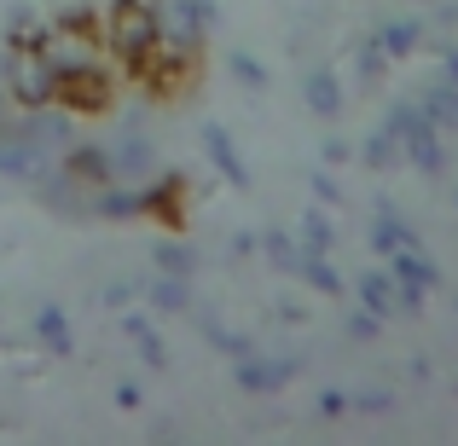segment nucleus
<instances>
[{
    "label": "nucleus",
    "mask_w": 458,
    "mask_h": 446,
    "mask_svg": "<svg viewBox=\"0 0 458 446\" xmlns=\"http://www.w3.org/2000/svg\"><path fill=\"white\" fill-rule=\"evenodd\" d=\"M99 46H105V64L140 88V76H146L157 64V53H163L157 18H151L146 0H111V6L99 12Z\"/></svg>",
    "instance_id": "1"
},
{
    "label": "nucleus",
    "mask_w": 458,
    "mask_h": 446,
    "mask_svg": "<svg viewBox=\"0 0 458 446\" xmlns=\"http://www.w3.org/2000/svg\"><path fill=\"white\" fill-rule=\"evenodd\" d=\"M0 88H6L12 111H47V105H58V70L41 58V46L0 41Z\"/></svg>",
    "instance_id": "2"
},
{
    "label": "nucleus",
    "mask_w": 458,
    "mask_h": 446,
    "mask_svg": "<svg viewBox=\"0 0 458 446\" xmlns=\"http://www.w3.org/2000/svg\"><path fill=\"white\" fill-rule=\"evenodd\" d=\"M146 6H151V18H157V41H163V53H174V58H203L209 29L221 23L215 0H146Z\"/></svg>",
    "instance_id": "3"
},
{
    "label": "nucleus",
    "mask_w": 458,
    "mask_h": 446,
    "mask_svg": "<svg viewBox=\"0 0 458 446\" xmlns=\"http://www.w3.org/2000/svg\"><path fill=\"white\" fill-rule=\"evenodd\" d=\"M383 122L401 134V163H412L418 174H441L447 168V146H441V128L424 116V105H389Z\"/></svg>",
    "instance_id": "4"
},
{
    "label": "nucleus",
    "mask_w": 458,
    "mask_h": 446,
    "mask_svg": "<svg viewBox=\"0 0 458 446\" xmlns=\"http://www.w3.org/2000/svg\"><path fill=\"white\" fill-rule=\"evenodd\" d=\"M116 99H123V76L111 64H88V70L58 76V111L70 116H111Z\"/></svg>",
    "instance_id": "5"
},
{
    "label": "nucleus",
    "mask_w": 458,
    "mask_h": 446,
    "mask_svg": "<svg viewBox=\"0 0 458 446\" xmlns=\"http://www.w3.org/2000/svg\"><path fill=\"white\" fill-rule=\"evenodd\" d=\"M41 58L58 70V76H70V70H88V64H105V46H99V29H81V23H47L41 35Z\"/></svg>",
    "instance_id": "6"
},
{
    "label": "nucleus",
    "mask_w": 458,
    "mask_h": 446,
    "mask_svg": "<svg viewBox=\"0 0 458 446\" xmlns=\"http://www.w3.org/2000/svg\"><path fill=\"white\" fill-rule=\"evenodd\" d=\"M389 273H394V307H401V313H418V307H424V296L436 290V267H429V256H424L418 238L389 256Z\"/></svg>",
    "instance_id": "7"
},
{
    "label": "nucleus",
    "mask_w": 458,
    "mask_h": 446,
    "mask_svg": "<svg viewBox=\"0 0 458 446\" xmlns=\"http://www.w3.org/2000/svg\"><path fill=\"white\" fill-rule=\"evenodd\" d=\"M140 221H157V226H168V232H180V226H186V174L157 168L146 186H140Z\"/></svg>",
    "instance_id": "8"
},
{
    "label": "nucleus",
    "mask_w": 458,
    "mask_h": 446,
    "mask_svg": "<svg viewBox=\"0 0 458 446\" xmlns=\"http://www.w3.org/2000/svg\"><path fill=\"white\" fill-rule=\"evenodd\" d=\"M105 156H111L116 186H146L157 174V146H151V134H140V128H123L116 139H105Z\"/></svg>",
    "instance_id": "9"
},
{
    "label": "nucleus",
    "mask_w": 458,
    "mask_h": 446,
    "mask_svg": "<svg viewBox=\"0 0 458 446\" xmlns=\"http://www.w3.org/2000/svg\"><path fill=\"white\" fill-rule=\"evenodd\" d=\"M58 168H64L76 186H88V191H99V186H111V156H105L99 139H70L64 151H58Z\"/></svg>",
    "instance_id": "10"
},
{
    "label": "nucleus",
    "mask_w": 458,
    "mask_h": 446,
    "mask_svg": "<svg viewBox=\"0 0 458 446\" xmlns=\"http://www.w3.org/2000/svg\"><path fill=\"white\" fill-rule=\"evenodd\" d=\"M233 366H238V371H233L238 389H250V394H273V389H284V383L296 377L291 359H256V348H250V354H238Z\"/></svg>",
    "instance_id": "11"
},
{
    "label": "nucleus",
    "mask_w": 458,
    "mask_h": 446,
    "mask_svg": "<svg viewBox=\"0 0 458 446\" xmlns=\"http://www.w3.org/2000/svg\"><path fill=\"white\" fill-rule=\"evenodd\" d=\"M302 105L319 122H336V116H343V81H336V70H325V64L302 70Z\"/></svg>",
    "instance_id": "12"
},
{
    "label": "nucleus",
    "mask_w": 458,
    "mask_h": 446,
    "mask_svg": "<svg viewBox=\"0 0 458 446\" xmlns=\"http://www.w3.org/2000/svg\"><path fill=\"white\" fill-rule=\"evenodd\" d=\"M412 238L418 232L394 215V203H377V215H371V249H377V256H394V249L412 244Z\"/></svg>",
    "instance_id": "13"
},
{
    "label": "nucleus",
    "mask_w": 458,
    "mask_h": 446,
    "mask_svg": "<svg viewBox=\"0 0 458 446\" xmlns=\"http://www.w3.org/2000/svg\"><path fill=\"white\" fill-rule=\"evenodd\" d=\"M377 41H383V53H389V58H412L418 46H424V23H418V18H383L377 23Z\"/></svg>",
    "instance_id": "14"
},
{
    "label": "nucleus",
    "mask_w": 458,
    "mask_h": 446,
    "mask_svg": "<svg viewBox=\"0 0 458 446\" xmlns=\"http://www.w3.org/2000/svg\"><path fill=\"white\" fill-rule=\"evenodd\" d=\"M203 151H209V163L221 168V174L233 180V186H250V168L238 163V146H233V139H226V128H215V122L203 128Z\"/></svg>",
    "instance_id": "15"
},
{
    "label": "nucleus",
    "mask_w": 458,
    "mask_h": 446,
    "mask_svg": "<svg viewBox=\"0 0 458 446\" xmlns=\"http://www.w3.org/2000/svg\"><path fill=\"white\" fill-rule=\"evenodd\" d=\"M418 105H424V116L441 128V134H458V81H436Z\"/></svg>",
    "instance_id": "16"
},
{
    "label": "nucleus",
    "mask_w": 458,
    "mask_h": 446,
    "mask_svg": "<svg viewBox=\"0 0 458 446\" xmlns=\"http://www.w3.org/2000/svg\"><path fill=\"white\" fill-rule=\"evenodd\" d=\"M360 156H366V168H377V174L383 168H401V134H394L389 122H377L366 134V146H360Z\"/></svg>",
    "instance_id": "17"
},
{
    "label": "nucleus",
    "mask_w": 458,
    "mask_h": 446,
    "mask_svg": "<svg viewBox=\"0 0 458 446\" xmlns=\"http://www.w3.org/2000/svg\"><path fill=\"white\" fill-rule=\"evenodd\" d=\"M360 301H366V313H377V319L401 313V307H394V273L389 267H383V273H360Z\"/></svg>",
    "instance_id": "18"
},
{
    "label": "nucleus",
    "mask_w": 458,
    "mask_h": 446,
    "mask_svg": "<svg viewBox=\"0 0 458 446\" xmlns=\"http://www.w3.org/2000/svg\"><path fill=\"white\" fill-rule=\"evenodd\" d=\"M41 35H47V18L35 6H12V18H6V35L0 41L6 46H41Z\"/></svg>",
    "instance_id": "19"
},
{
    "label": "nucleus",
    "mask_w": 458,
    "mask_h": 446,
    "mask_svg": "<svg viewBox=\"0 0 458 446\" xmlns=\"http://www.w3.org/2000/svg\"><path fill=\"white\" fill-rule=\"evenodd\" d=\"M35 336L47 342V354H76V342H70V324H64V313H58L53 301L35 313Z\"/></svg>",
    "instance_id": "20"
},
{
    "label": "nucleus",
    "mask_w": 458,
    "mask_h": 446,
    "mask_svg": "<svg viewBox=\"0 0 458 446\" xmlns=\"http://www.w3.org/2000/svg\"><path fill=\"white\" fill-rule=\"evenodd\" d=\"M151 307H157V313H186V307H191V279L163 273V279L151 284Z\"/></svg>",
    "instance_id": "21"
},
{
    "label": "nucleus",
    "mask_w": 458,
    "mask_h": 446,
    "mask_svg": "<svg viewBox=\"0 0 458 446\" xmlns=\"http://www.w3.org/2000/svg\"><path fill=\"white\" fill-rule=\"evenodd\" d=\"M389 64H394V58L383 53V41H377V35H366V41H360V53H354L360 81H366V88H371V81H383V76H389Z\"/></svg>",
    "instance_id": "22"
},
{
    "label": "nucleus",
    "mask_w": 458,
    "mask_h": 446,
    "mask_svg": "<svg viewBox=\"0 0 458 446\" xmlns=\"http://www.w3.org/2000/svg\"><path fill=\"white\" fill-rule=\"evenodd\" d=\"M226 76H233L238 88H250V93L267 88V64H261V58H250V53H226Z\"/></svg>",
    "instance_id": "23"
},
{
    "label": "nucleus",
    "mask_w": 458,
    "mask_h": 446,
    "mask_svg": "<svg viewBox=\"0 0 458 446\" xmlns=\"http://www.w3.org/2000/svg\"><path fill=\"white\" fill-rule=\"evenodd\" d=\"M296 244H302V256H331V221H325L319 209H308L302 215V238H296Z\"/></svg>",
    "instance_id": "24"
},
{
    "label": "nucleus",
    "mask_w": 458,
    "mask_h": 446,
    "mask_svg": "<svg viewBox=\"0 0 458 446\" xmlns=\"http://www.w3.org/2000/svg\"><path fill=\"white\" fill-rule=\"evenodd\" d=\"M296 279H308L319 296H343V279L331 273V261L325 256H302V267H296Z\"/></svg>",
    "instance_id": "25"
},
{
    "label": "nucleus",
    "mask_w": 458,
    "mask_h": 446,
    "mask_svg": "<svg viewBox=\"0 0 458 446\" xmlns=\"http://www.w3.org/2000/svg\"><path fill=\"white\" fill-rule=\"evenodd\" d=\"M261 249H267V261L279 273H296V267H302V244H296V238H284V232H267V238H261Z\"/></svg>",
    "instance_id": "26"
},
{
    "label": "nucleus",
    "mask_w": 458,
    "mask_h": 446,
    "mask_svg": "<svg viewBox=\"0 0 458 446\" xmlns=\"http://www.w3.org/2000/svg\"><path fill=\"white\" fill-rule=\"evenodd\" d=\"M128 336H134V342H140V359H146V366H168L163 342H157V336H151V324H146V319H128Z\"/></svg>",
    "instance_id": "27"
},
{
    "label": "nucleus",
    "mask_w": 458,
    "mask_h": 446,
    "mask_svg": "<svg viewBox=\"0 0 458 446\" xmlns=\"http://www.w3.org/2000/svg\"><path fill=\"white\" fill-rule=\"evenodd\" d=\"M157 261H163V273H180V279L198 273V256H191L186 244H163V249H157Z\"/></svg>",
    "instance_id": "28"
},
{
    "label": "nucleus",
    "mask_w": 458,
    "mask_h": 446,
    "mask_svg": "<svg viewBox=\"0 0 458 446\" xmlns=\"http://www.w3.org/2000/svg\"><path fill=\"white\" fill-rule=\"evenodd\" d=\"M348 336H354V342L377 336V313H348Z\"/></svg>",
    "instance_id": "29"
},
{
    "label": "nucleus",
    "mask_w": 458,
    "mask_h": 446,
    "mask_svg": "<svg viewBox=\"0 0 458 446\" xmlns=\"http://www.w3.org/2000/svg\"><path fill=\"white\" fill-rule=\"evenodd\" d=\"M348 406H354V412H389V394H383V389H371V394H354Z\"/></svg>",
    "instance_id": "30"
},
{
    "label": "nucleus",
    "mask_w": 458,
    "mask_h": 446,
    "mask_svg": "<svg viewBox=\"0 0 458 446\" xmlns=\"http://www.w3.org/2000/svg\"><path fill=\"white\" fill-rule=\"evenodd\" d=\"M319 412H325V417H336V412H348V394H336V389H331V394H319Z\"/></svg>",
    "instance_id": "31"
},
{
    "label": "nucleus",
    "mask_w": 458,
    "mask_h": 446,
    "mask_svg": "<svg viewBox=\"0 0 458 446\" xmlns=\"http://www.w3.org/2000/svg\"><path fill=\"white\" fill-rule=\"evenodd\" d=\"M313 198H325V203H336V180H325V174H313Z\"/></svg>",
    "instance_id": "32"
},
{
    "label": "nucleus",
    "mask_w": 458,
    "mask_h": 446,
    "mask_svg": "<svg viewBox=\"0 0 458 446\" xmlns=\"http://www.w3.org/2000/svg\"><path fill=\"white\" fill-rule=\"evenodd\" d=\"M256 249H261V238H250V232L233 238V256H256Z\"/></svg>",
    "instance_id": "33"
},
{
    "label": "nucleus",
    "mask_w": 458,
    "mask_h": 446,
    "mask_svg": "<svg viewBox=\"0 0 458 446\" xmlns=\"http://www.w3.org/2000/svg\"><path fill=\"white\" fill-rule=\"evenodd\" d=\"M18 122V111H12V99H6V88H0V134H6V128Z\"/></svg>",
    "instance_id": "34"
},
{
    "label": "nucleus",
    "mask_w": 458,
    "mask_h": 446,
    "mask_svg": "<svg viewBox=\"0 0 458 446\" xmlns=\"http://www.w3.org/2000/svg\"><path fill=\"white\" fill-rule=\"evenodd\" d=\"M116 406H140V383H123V389H116Z\"/></svg>",
    "instance_id": "35"
},
{
    "label": "nucleus",
    "mask_w": 458,
    "mask_h": 446,
    "mask_svg": "<svg viewBox=\"0 0 458 446\" xmlns=\"http://www.w3.org/2000/svg\"><path fill=\"white\" fill-rule=\"evenodd\" d=\"M441 70H447V81H458V53H441Z\"/></svg>",
    "instance_id": "36"
}]
</instances>
